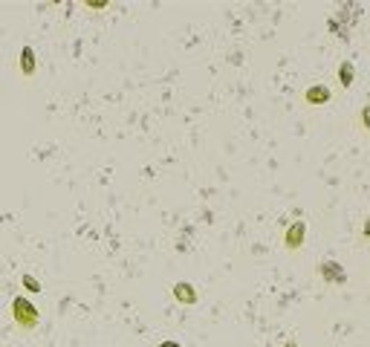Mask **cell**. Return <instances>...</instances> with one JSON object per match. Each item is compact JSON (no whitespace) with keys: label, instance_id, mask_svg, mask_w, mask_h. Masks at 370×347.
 I'll list each match as a JSON object with an SVG mask.
<instances>
[{"label":"cell","instance_id":"obj_1","mask_svg":"<svg viewBox=\"0 0 370 347\" xmlns=\"http://www.w3.org/2000/svg\"><path fill=\"white\" fill-rule=\"evenodd\" d=\"M9 315H12V321H15V327L23 330V333H32L35 327L41 324V312H38V307H35L26 295H15V298H12Z\"/></svg>","mask_w":370,"mask_h":347},{"label":"cell","instance_id":"obj_2","mask_svg":"<svg viewBox=\"0 0 370 347\" xmlns=\"http://www.w3.org/2000/svg\"><path fill=\"white\" fill-rule=\"evenodd\" d=\"M35 69H38V58H35L32 46H21V55H18V72L23 78H32Z\"/></svg>","mask_w":370,"mask_h":347},{"label":"cell","instance_id":"obj_3","mask_svg":"<svg viewBox=\"0 0 370 347\" xmlns=\"http://www.w3.org/2000/svg\"><path fill=\"white\" fill-rule=\"evenodd\" d=\"M304 223H292V226H289L287 229V234H284V246H287L289 252H295V249H298L301 246V240H304Z\"/></svg>","mask_w":370,"mask_h":347},{"label":"cell","instance_id":"obj_4","mask_svg":"<svg viewBox=\"0 0 370 347\" xmlns=\"http://www.w3.org/2000/svg\"><path fill=\"white\" fill-rule=\"evenodd\" d=\"M173 295H176V301H182V304H194L197 301V292L191 284H176L173 287Z\"/></svg>","mask_w":370,"mask_h":347},{"label":"cell","instance_id":"obj_5","mask_svg":"<svg viewBox=\"0 0 370 347\" xmlns=\"http://www.w3.org/2000/svg\"><path fill=\"white\" fill-rule=\"evenodd\" d=\"M330 99V93L324 90V87H310V90L304 93V102L307 104H321V102H327Z\"/></svg>","mask_w":370,"mask_h":347},{"label":"cell","instance_id":"obj_6","mask_svg":"<svg viewBox=\"0 0 370 347\" xmlns=\"http://www.w3.org/2000/svg\"><path fill=\"white\" fill-rule=\"evenodd\" d=\"M21 287H23V289H29L32 295H38V292H44V289H41V281H38L35 275H29V272H26V275L21 278Z\"/></svg>","mask_w":370,"mask_h":347},{"label":"cell","instance_id":"obj_7","mask_svg":"<svg viewBox=\"0 0 370 347\" xmlns=\"http://www.w3.org/2000/svg\"><path fill=\"white\" fill-rule=\"evenodd\" d=\"M162 347H176V344H162Z\"/></svg>","mask_w":370,"mask_h":347}]
</instances>
